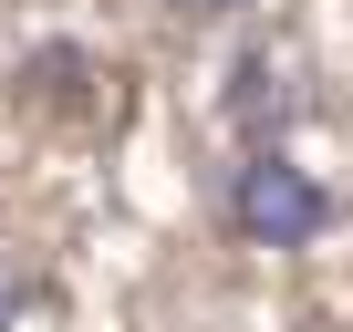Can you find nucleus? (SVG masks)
<instances>
[{"instance_id": "1", "label": "nucleus", "mask_w": 353, "mask_h": 332, "mask_svg": "<svg viewBox=\"0 0 353 332\" xmlns=\"http://www.w3.org/2000/svg\"><path fill=\"white\" fill-rule=\"evenodd\" d=\"M229 229L250 249H312L332 229V187L312 177V166H291L281 145H250V166L229 177Z\"/></svg>"}, {"instance_id": "2", "label": "nucleus", "mask_w": 353, "mask_h": 332, "mask_svg": "<svg viewBox=\"0 0 353 332\" xmlns=\"http://www.w3.org/2000/svg\"><path fill=\"white\" fill-rule=\"evenodd\" d=\"M229 114H239V135H250V145H270V135L291 125V83H281V63H270V52H239Z\"/></svg>"}, {"instance_id": "3", "label": "nucleus", "mask_w": 353, "mask_h": 332, "mask_svg": "<svg viewBox=\"0 0 353 332\" xmlns=\"http://www.w3.org/2000/svg\"><path fill=\"white\" fill-rule=\"evenodd\" d=\"M32 301H42V291H32V280H21V270H11V260H0V332H11V322H21V311H32Z\"/></svg>"}, {"instance_id": "4", "label": "nucleus", "mask_w": 353, "mask_h": 332, "mask_svg": "<svg viewBox=\"0 0 353 332\" xmlns=\"http://www.w3.org/2000/svg\"><path fill=\"white\" fill-rule=\"evenodd\" d=\"M176 21H229V11H250V0H166Z\"/></svg>"}]
</instances>
